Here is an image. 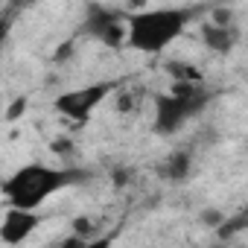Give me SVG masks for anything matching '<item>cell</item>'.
Returning a JSON list of instances; mask_svg holds the SVG:
<instances>
[{"label":"cell","mask_w":248,"mask_h":248,"mask_svg":"<svg viewBox=\"0 0 248 248\" xmlns=\"http://www.w3.org/2000/svg\"><path fill=\"white\" fill-rule=\"evenodd\" d=\"M85 175H88V172H85V170H76V167L27 164V167H21L12 178H6V184H3V199H6V204L38 210L50 196L62 193L64 187L82 184Z\"/></svg>","instance_id":"6da1fadb"},{"label":"cell","mask_w":248,"mask_h":248,"mask_svg":"<svg viewBox=\"0 0 248 248\" xmlns=\"http://www.w3.org/2000/svg\"><path fill=\"white\" fill-rule=\"evenodd\" d=\"M190 21H193V9L184 6L129 12V47L143 56H158L175 38H181Z\"/></svg>","instance_id":"7a4b0ae2"},{"label":"cell","mask_w":248,"mask_h":248,"mask_svg":"<svg viewBox=\"0 0 248 248\" xmlns=\"http://www.w3.org/2000/svg\"><path fill=\"white\" fill-rule=\"evenodd\" d=\"M210 99L213 93L202 82H172L170 93L155 96V135H175L181 126H187L193 117H199L207 108Z\"/></svg>","instance_id":"3957f363"},{"label":"cell","mask_w":248,"mask_h":248,"mask_svg":"<svg viewBox=\"0 0 248 248\" xmlns=\"http://www.w3.org/2000/svg\"><path fill=\"white\" fill-rule=\"evenodd\" d=\"M82 32L105 44L108 50H120L129 44V12H117L102 3H91L85 12Z\"/></svg>","instance_id":"277c9868"},{"label":"cell","mask_w":248,"mask_h":248,"mask_svg":"<svg viewBox=\"0 0 248 248\" xmlns=\"http://www.w3.org/2000/svg\"><path fill=\"white\" fill-rule=\"evenodd\" d=\"M117 88H120L117 82H93V85H85L76 91H64L62 96L53 99V108L70 123H85Z\"/></svg>","instance_id":"5b68a950"},{"label":"cell","mask_w":248,"mask_h":248,"mask_svg":"<svg viewBox=\"0 0 248 248\" xmlns=\"http://www.w3.org/2000/svg\"><path fill=\"white\" fill-rule=\"evenodd\" d=\"M38 225H41V213L38 210L6 204L3 225H0V242H3V245H21L24 239H30L35 233Z\"/></svg>","instance_id":"8992f818"},{"label":"cell","mask_w":248,"mask_h":248,"mask_svg":"<svg viewBox=\"0 0 248 248\" xmlns=\"http://www.w3.org/2000/svg\"><path fill=\"white\" fill-rule=\"evenodd\" d=\"M236 38H239V32H236L233 24H213V21H207L202 27V41L216 56H228L236 47Z\"/></svg>","instance_id":"52a82bcc"},{"label":"cell","mask_w":248,"mask_h":248,"mask_svg":"<svg viewBox=\"0 0 248 248\" xmlns=\"http://www.w3.org/2000/svg\"><path fill=\"white\" fill-rule=\"evenodd\" d=\"M190 170H193V155L190 152H172L164 158V164L158 167L161 178L170 181V184H181L190 178Z\"/></svg>","instance_id":"ba28073f"},{"label":"cell","mask_w":248,"mask_h":248,"mask_svg":"<svg viewBox=\"0 0 248 248\" xmlns=\"http://www.w3.org/2000/svg\"><path fill=\"white\" fill-rule=\"evenodd\" d=\"M167 73L172 76V82H202V70L187 62H167Z\"/></svg>","instance_id":"9c48e42d"},{"label":"cell","mask_w":248,"mask_h":248,"mask_svg":"<svg viewBox=\"0 0 248 248\" xmlns=\"http://www.w3.org/2000/svg\"><path fill=\"white\" fill-rule=\"evenodd\" d=\"M21 111H27V96H21V99H15V105L6 111V120H15V117H21Z\"/></svg>","instance_id":"30bf717a"},{"label":"cell","mask_w":248,"mask_h":248,"mask_svg":"<svg viewBox=\"0 0 248 248\" xmlns=\"http://www.w3.org/2000/svg\"><path fill=\"white\" fill-rule=\"evenodd\" d=\"M143 3H146V0H129V12H138V6L143 9Z\"/></svg>","instance_id":"8fae6325"},{"label":"cell","mask_w":248,"mask_h":248,"mask_svg":"<svg viewBox=\"0 0 248 248\" xmlns=\"http://www.w3.org/2000/svg\"><path fill=\"white\" fill-rule=\"evenodd\" d=\"M242 213H245V216H248V202H245V207H242Z\"/></svg>","instance_id":"7c38bea8"}]
</instances>
